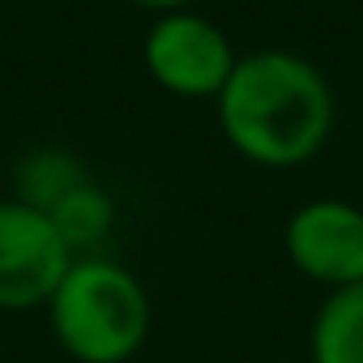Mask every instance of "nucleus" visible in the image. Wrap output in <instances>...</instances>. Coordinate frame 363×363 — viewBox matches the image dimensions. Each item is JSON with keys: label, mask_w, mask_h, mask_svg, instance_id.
<instances>
[{"label": "nucleus", "mask_w": 363, "mask_h": 363, "mask_svg": "<svg viewBox=\"0 0 363 363\" xmlns=\"http://www.w3.org/2000/svg\"><path fill=\"white\" fill-rule=\"evenodd\" d=\"M214 103L223 137L261 167L308 162L333 128V90L325 73L286 48L240 56Z\"/></svg>", "instance_id": "f257e3e1"}, {"label": "nucleus", "mask_w": 363, "mask_h": 363, "mask_svg": "<svg viewBox=\"0 0 363 363\" xmlns=\"http://www.w3.org/2000/svg\"><path fill=\"white\" fill-rule=\"evenodd\" d=\"M52 333L77 363H124L150 337V295L116 261L77 257L48 299Z\"/></svg>", "instance_id": "f03ea898"}, {"label": "nucleus", "mask_w": 363, "mask_h": 363, "mask_svg": "<svg viewBox=\"0 0 363 363\" xmlns=\"http://www.w3.org/2000/svg\"><path fill=\"white\" fill-rule=\"evenodd\" d=\"M141 60H145L150 77L171 94L218 99L240 52L231 48L227 30L218 22H210L206 13L171 9V13H158L154 26L145 30Z\"/></svg>", "instance_id": "7ed1b4c3"}, {"label": "nucleus", "mask_w": 363, "mask_h": 363, "mask_svg": "<svg viewBox=\"0 0 363 363\" xmlns=\"http://www.w3.org/2000/svg\"><path fill=\"white\" fill-rule=\"evenodd\" d=\"M73 261L43 210L18 197L0 201V312L48 308Z\"/></svg>", "instance_id": "20e7f679"}, {"label": "nucleus", "mask_w": 363, "mask_h": 363, "mask_svg": "<svg viewBox=\"0 0 363 363\" xmlns=\"http://www.w3.org/2000/svg\"><path fill=\"white\" fill-rule=\"evenodd\" d=\"M286 257L312 282L342 291L363 282V210L337 197L303 201L282 231Z\"/></svg>", "instance_id": "39448f33"}, {"label": "nucleus", "mask_w": 363, "mask_h": 363, "mask_svg": "<svg viewBox=\"0 0 363 363\" xmlns=\"http://www.w3.org/2000/svg\"><path fill=\"white\" fill-rule=\"evenodd\" d=\"M312 363H363V282L329 291L312 320Z\"/></svg>", "instance_id": "423d86ee"}, {"label": "nucleus", "mask_w": 363, "mask_h": 363, "mask_svg": "<svg viewBox=\"0 0 363 363\" xmlns=\"http://www.w3.org/2000/svg\"><path fill=\"white\" fill-rule=\"evenodd\" d=\"M48 218H52L56 235L69 244V252L77 257L82 248L107 240V231H111V223H116V206H111V197L94 184V179H86V184H77L73 193H65V197L48 210Z\"/></svg>", "instance_id": "0eeeda50"}, {"label": "nucleus", "mask_w": 363, "mask_h": 363, "mask_svg": "<svg viewBox=\"0 0 363 363\" xmlns=\"http://www.w3.org/2000/svg\"><path fill=\"white\" fill-rule=\"evenodd\" d=\"M86 171H82V162L73 158V154H65V150H39V154H30L22 167H18V201H26V206H35V210H52L65 193H73L77 184H86Z\"/></svg>", "instance_id": "6e6552de"}, {"label": "nucleus", "mask_w": 363, "mask_h": 363, "mask_svg": "<svg viewBox=\"0 0 363 363\" xmlns=\"http://www.w3.org/2000/svg\"><path fill=\"white\" fill-rule=\"evenodd\" d=\"M133 5H145V9L171 13V9H193V0H133Z\"/></svg>", "instance_id": "1a4fd4ad"}]
</instances>
